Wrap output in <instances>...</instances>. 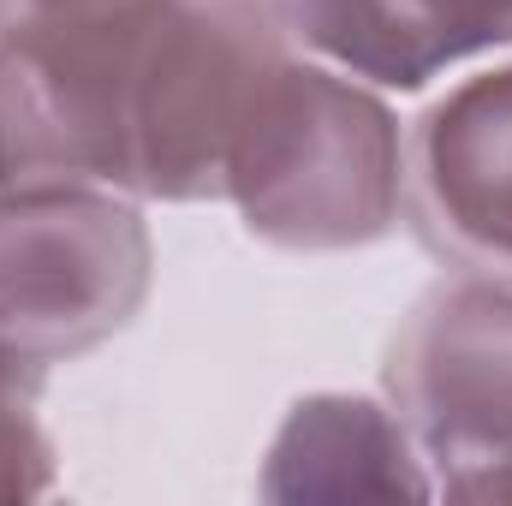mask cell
Segmentation results:
<instances>
[{"mask_svg":"<svg viewBox=\"0 0 512 506\" xmlns=\"http://www.w3.org/2000/svg\"><path fill=\"white\" fill-rule=\"evenodd\" d=\"M405 120L393 96L286 48L233 143L221 203L286 256L370 251L399 227Z\"/></svg>","mask_w":512,"mask_h":506,"instance_id":"cell-1","label":"cell"},{"mask_svg":"<svg viewBox=\"0 0 512 506\" xmlns=\"http://www.w3.org/2000/svg\"><path fill=\"white\" fill-rule=\"evenodd\" d=\"M167 0H18L0 18V185L131 191V96Z\"/></svg>","mask_w":512,"mask_h":506,"instance_id":"cell-2","label":"cell"},{"mask_svg":"<svg viewBox=\"0 0 512 506\" xmlns=\"http://www.w3.org/2000/svg\"><path fill=\"white\" fill-rule=\"evenodd\" d=\"M155 286L149 203L114 185H0V352L36 370L120 340Z\"/></svg>","mask_w":512,"mask_h":506,"instance_id":"cell-3","label":"cell"},{"mask_svg":"<svg viewBox=\"0 0 512 506\" xmlns=\"http://www.w3.org/2000/svg\"><path fill=\"white\" fill-rule=\"evenodd\" d=\"M286 48L268 0H167L131 96V197L221 203L233 143Z\"/></svg>","mask_w":512,"mask_h":506,"instance_id":"cell-4","label":"cell"},{"mask_svg":"<svg viewBox=\"0 0 512 506\" xmlns=\"http://www.w3.org/2000/svg\"><path fill=\"white\" fill-rule=\"evenodd\" d=\"M382 393L429 471L512 459V280L441 274L423 286L387 340Z\"/></svg>","mask_w":512,"mask_h":506,"instance_id":"cell-5","label":"cell"},{"mask_svg":"<svg viewBox=\"0 0 512 506\" xmlns=\"http://www.w3.org/2000/svg\"><path fill=\"white\" fill-rule=\"evenodd\" d=\"M399 227L447 274L512 280V54L453 72L405 120Z\"/></svg>","mask_w":512,"mask_h":506,"instance_id":"cell-6","label":"cell"},{"mask_svg":"<svg viewBox=\"0 0 512 506\" xmlns=\"http://www.w3.org/2000/svg\"><path fill=\"white\" fill-rule=\"evenodd\" d=\"M286 42L382 96H429L512 54V0H268Z\"/></svg>","mask_w":512,"mask_h":506,"instance_id":"cell-7","label":"cell"},{"mask_svg":"<svg viewBox=\"0 0 512 506\" xmlns=\"http://www.w3.org/2000/svg\"><path fill=\"white\" fill-rule=\"evenodd\" d=\"M262 501H435V471L387 393H304L256 471Z\"/></svg>","mask_w":512,"mask_h":506,"instance_id":"cell-8","label":"cell"},{"mask_svg":"<svg viewBox=\"0 0 512 506\" xmlns=\"http://www.w3.org/2000/svg\"><path fill=\"white\" fill-rule=\"evenodd\" d=\"M48 370L0 352V501H42L60 483L54 435L42 423Z\"/></svg>","mask_w":512,"mask_h":506,"instance_id":"cell-9","label":"cell"},{"mask_svg":"<svg viewBox=\"0 0 512 506\" xmlns=\"http://www.w3.org/2000/svg\"><path fill=\"white\" fill-rule=\"evenodd\" d=\"M6 12H18V0H0V18H6Z\"/></svg>","mask_w":512,"mask_h":506,"instance_id":"cell-10","label":"cell"}]
</instances>
